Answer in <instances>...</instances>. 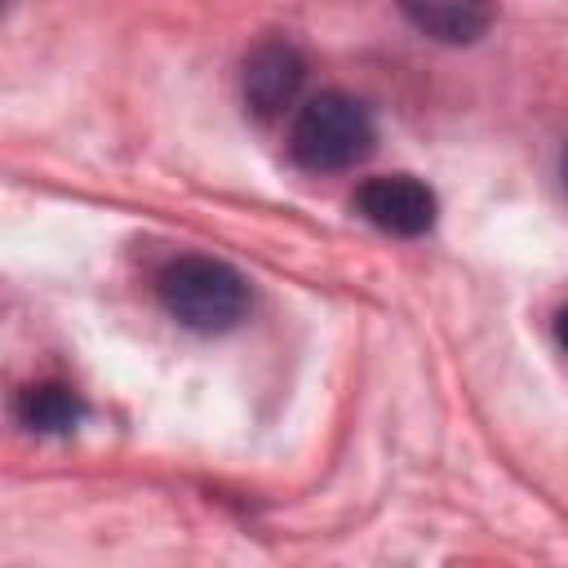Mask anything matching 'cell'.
<instances>
[{
	"instance_id": "ba28073f",
	"label": "cell",
	"mask_w": 568,
	"mask_h": 568,
	"mask_svg": "<svg viewBox=\"0 0 568 568\" xmlns=\"http://www.w3.org/2000/svg\"><path fill=\"white\" fill-rule=\"evenodd\" d=\"M559 173H564V186H568V151H564V160H559Z\"/></svg>"
},
{
	"instance_id": "8992f818",
	"label": "cell",
	"mask_w": 568,
	"mask_h": 568,
	"mask_svg": "<svg viewBox=\"0 0 568 568\" xmlns=\"http://www.w3.org/2000/svg\"><path fill=\"white\" fill-rule=\"evenodd\" d=\"M84 399L67 382H36L18 395V422L40 435H67L84 422Z\"/></svg>"
},
{
	"instance_id": "6da1fadb",
	"label": "cell",
	"mask_w": 568,
	"mask_h": 568,
	"mask_svg": "<svg viewBox=\"0 0 568 568\" xmlns=\"http://www.w3.org/2000/svg\"><path fill=\"white\" fill-rule=\"evenodd\" d=\"M160 306L191 333H231L248 315V284L231 262L182 253L155 275Z\"/></svg>"
},
{
	"instance_id": "5b68a950",
	"label": "cell",
	"mask_w": 568,
	"mask_h": 568,
	"mask_svg": "<svg viewBox=\"0 0 568 568\" xmlns=\"http://www.w3.org/2000/svg\"><path fill=\"white\" fill-rule=\"evenodd\" d=\"M399 9L439 44H475L493 27V0H399Z\"/></svg>"
},
{
	"instance_id": "7a4b0ae2",
	"label": "cell",
	"mask_w": 568,
	"mask_h": 568,
	"mask_svg": "<svg viewBox=\"0 0 568 568\" xmlns=\"http://www.w3.org/2000/svg\"><path fill=\"white\" fill-rule=\"evenodd\" d=\"M377 124L368 106L342 89H324L306 98L288 129V151L311 173H342L373 155Z\"/></svg>"
},
{
	"instance_id": "3957f363",
	"label": "cell",
	"mask_w": 568,
	"mask_h": 568,
	"mask_svg": "<svg viewBox=\"0 0 568 568\" xmlns=\"http://www.w3.org/2000/svg\"><path fill=\"white\" fill-rule=\"evenodd\" d=\"M355 213L386 231V235H399V240H417L435 226L439 217V200L435 191L413 178V173H382V178H368L359 182L355 191Z\"/></svg>"
},
{
	"instance_id": "52a82bcc",
	"label": "cell",
	"mask_w": 568,
	"mask_h": 568,
	"mask_svg": "<svg viewBox=\"0 0 568 568\" xmlns=\"http://www.w3.org/2000/svg\"><path fill=\"white\" fill-rule=\"evenodd\" d=\"M555 337H559V346L568 351V306H564V311L555 315Z\"/></svg>"
},
{
	"instance_id": "277c9868",
	"label": "cell",
	"mask_w": 568,
	"mask_h": 568,
	"mask_svg": "<svg viewBox=\"0 0 568 568\" xmlns=\"http://www.w3.org/2000/svg\"><path fill=\"white\" fill-rule=\"evenodd\" d=\"M302 80H306V58L288 40H262L244 58L240 93H244V106L253 115L275 120V115H284L297 102Z\"/></svg>"
}]
</instances>
